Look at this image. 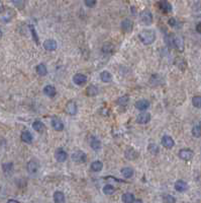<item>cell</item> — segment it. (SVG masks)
<instances>
[{"label":"cell","instance_id":"obj_1","mask_svg":"<svg viewBox=\"0 0 201 203\" xmlns=\"http://www.w3.org/2000/svg\"><path fill=\"white\" fill-rule=\"evenodd\" d=\"M138 38L142 41V44L145 45H151L153 44L156 40V33L152 30H145L140 33Z\"/></svg>","mask_w":201,"mask_h":203},{"label":"cell","instance_id":"obj_2","mask_svg":"<svg viewBox=\"0 0 201 203\" xmlns=\"http://www.w3.org/2000/svg\"><path fill=\"white\" fill-rule=\"evenodd\" d=\"M72 159L77 164H83V163L86 162L87 155L84 151L78 150V151H75L74 154L72 155Z\"/></svg>","mask_w":201,"mask_h":203},{"label":"cell","instance_id":"obj_3","mask_svg":"<svg viewBox=\"0 0 201 203\" xmlns=\"http://www.w3.org/2000/svg\"><path fill=\"white\" fill-rule=\"evenodd\" d=\"M141 20L142 21V24H145L146 25H150L153 22V14L150 10H145L142 11L141 14Z\"/></svg>","mask_w":201,"mask_h":203},{"label":"cell","instance_id":"obj_4","mask_svg":"<svg viewBox=\"0 0 201 203\" xmlns=\"http://www.w3.org/2000/svg\"><path fill=\"white\" fill-rule=\"evenodd\" d=\"M179 158L183 160H190L193 158V151L189 148L181 149L179 151Z\"/></svg>","mask_w":201,"mask_h":203},{"label":"cell","instance_id":"obj_5","mask_svg":"<svg viewBox=\"0 0 201 203\" xmlns=\"http://www.w3.org/2000/svg\"><path fill=\"white\" fill-rule=\"evenodd\" d=\"M174 46L179 52L184 51V40L181 36H174Z\"/></svg>","mask_w":201,"mask_h":203},{"label":"cell","instance_id":"obj_6","mask_svg":"<svg viewBox=\"0 0 201 203\" xmlns=\"http://www.w3.org/2000/svg\"><path fill=\"white\" fill-rule=\"evenodd\" d=\"M55 156H56V159L58 160V162L63 163V162H65L66 159H67L68 155H67V152H66L63 148H58L57 150H56Z\"/></svg>","mask_w":201,"mask_h":203},{"label":"cell","instance_id":"obj_7","mask_svg":"<svg viewBox=\"0 0 201 203\" xmlns=\"http://www.w3.org/2000/svg\"><path fill=\"white\" fill-rule=\"evenodd\" d=\"M150 120H151V115L146 112H142L137 117V122L138 124H146L149 123Z\"/></svg>","mask_w":201,"mask_h":203},{"label":"cell","instance_id":"obj_8","mask_svg":"<svg viewBox=\"0 0 201 203\" xmlns=\"http://www.w3.org/2000/svg\"><path fill=\"white\" fill-rule=\"evenodd\" d=\"M133 21L129 18H125V20H123L121 21V29L123 32L125 33H130L131 30H133Z\"/></svg>","mask_w":201,"mask_h":203},{"label":"cell","instance_id":"obj_9","mask_svg":"<svg viewBox=\"0 0 201 203\" xmlns=\"http://www.w3.org/2000/svg\"><path fill=\"white\" fill-rule=\"evenodd\" d=\"M90 146L93 150L98 151L100 150V148H101V141H100L97 137L91 136L90 137Z\"/></svg>","mask_w":201,"mask_h":203},{"label":"cell","instance_id":"obj_10","mask_svg":"<svg viewBox=\"0 0 201 203\" xmlns=\"http://www.w3.org/2000/svg\"><path fill=\"white\" fill-rule=\"evenodd\" d=\"M159 7L164 13H169L172 11V5L170 4L167 0H161L159 2Z\"/></svg>","mask_w":201,"mask_h":203},{"label":"cell","instance_id":"obj_11","mask_svg":"<svg viewBox=\"0 0 201 203\" xmlns=\"http://www.w3.org/2000/svg\"><path fill=\"white\" fill-rule=\"evenodd\" d=\"M73 81H74V83L77 84V85H83V84L86 83L87 77L84 74L77 73L74 75V77H73Z\"/></svg>","mask_w":201,"mask_h":203},{"label":"cell","instance_id":"obj_12","mask_svg":"<svg viewBox=\"0 0 201 203\" xmlns=\"http://www.w3.org/2000/svg\"><path fill=\"white\" fill-rule=\"evenodd\" d=\"M57 47H58L57 42L53 39H49L44 42V48L46 50H48V51H54V50L57 49Z\"/></svg>","mask_w":201,"mask_h":203},{"label":"cell","instance_id":"obj_13","mask_svg":"<svg viewBox=\"0 0 201 203\" xmlns=\"http://www.w3.org/2000/svg\"><path fill=\"white\" fill-rule=\"evenodd\" d=\"M162 144H163V146L166 147V148H172L174 146V140L171 136L169 135H165L163 136V138H162Z\"/></svg>","mask_w":201,"mask_h":203},{"label":"cell","instance_id":"obj_14","mask_svg":"<svg viewBox=\"0 0 201 203\" xmlns=\"http://www.w3.org/2000/svg\"><path fill=\"white\" fill-rule=\"evenodd\" d=\"M150 107V102L148 99H140L136 103V108L140 111H146V109H149Z\"/></svg>","mask_w":201,"mask_h":203},{"label":"cell","instance_id":"obj_15","mask_svg":"<svg viewBox=\"0 0 201 203\" xmlns=\"http://www.w3.org/2000/svg\"><path fill=\"white\" fill-rule=\"evenodd\" d=\"M77 110L78 109H77V105L75 102H73V101L68 102L67 106H66V112L69 115H76Z\"/></svg>","mask_w":201,"mask_h":203},{"label":"cell","instance_id":"obj_16","mask_svg":"<svg viewBox=\"0 0 201 203\" xmlns=\"http://www.w3.org/2000/svg\"><path fill=\"white\" fill-rule=\"evenodd\" d=\"M175 189L178 192H185L188 189V184L184 182L183 180H179L175 183Z\"/></svg>","mask_w":201,"mask_h":203},{"label":"cell","instance_id":"obj_17","mask_svg":"<svg viewBox=\"0 0 201 203\" xmlns=\"http://www.w3.org/2000/svg\"><path fill=\"white\" fill-rule=\"evenodd\" d=\"M138 151L137 150H134L133 148H127L126 150L125 151V159H129V160H133V159H136L138 158Z\"/></svg>","mask_w":201,"mask_h":203},{"label":"cell","instance_id":"obj_18","mask_svg":"<svg viewBox=\"0 0 201 203\" xmlns=\"http://www.w3.org/2000/svg\"><path fill=\"white\" fill-rule=\"evenodd\" d=\"M26 168H28V172L29 174H36L37 170H38V164L36 160H30V162L28 163V166H26Z\"/></svg>","mask_w":201,"mask_h":203},{"label":"cell","instance_id":"obj_19","mask_svg":"<svg viewBox=\"0 0 201 203\" xmlns=\"http://www.w3.org/2000/svg\"><path fill=\"white\" fill-rule=\"evenodd\" d=\"M52 126H53V128L57 130V131H62V130L64 129V124H63V122H62L59 118H53L52 119Z\"/></svg>","mask_w":201,"mask_h":203},{"label":"cell","instance_id":"obj_20","mask_svg":"<svg viewBox=\"0 0 201 203\" xmlns=\"http://www.w3.org/2000/svg\"><path fill=\"white\" fill-rule=\"evenodd\" d=\"M14 16V12L11 9L9 8H7L6 9V12H4V11L2 10V12H1V18H2V21H5V22H8L11 21V18H12Z\"/></svg>","mask_w":201,"mask_h":203},{"label":"cell","instance_id":"obj_21","mask_svg":"<svg viewBox=\"0 0 201 203\" xmlns=\"http://www.w3.org/2000/svg\"><path fill=\"white\" fill-rule=\"evenodd\" d=\"M21 140L25 143H32L33 140V137L29 131H24L21 133Z\"/></svg>","mask_w":201,"mask_h":203},{"label":"cell","instance_id":"obj_22","mask_svg":"<svg viewBox=\"0 0 201 203\" xmlns=\"http://www.w3.org/2000/svg\"><path fill=\"white\" fill-rule=\"evenodd\" d=\"M56 89L51 84H48V85H46L44 87V94L46 95H49V97H54V95H56Z\"/></svg>","mask_w":201,"mask_h":203},{"label":"cell","instance_id":"obj_23","mask_svg":"<svg viewBox=\"0 0 201 203\" xmlns=\"http://www.w3.org/2000/svg\"><path fill=\"white\" fill-rule=\"evenodd\" d=\"M54 201H55V203H65L64 193L60 192V191L55 192V194H54Z\"/></svg>","mask_w":201,"mask_h":203},{"label":"cell","instance_id":"obj_24","mask_svg":"<svg viewBox=\"0 0 201 203\" xmlns=\"http://www.w3.org/2000/svg\"><path fill=\"white\" fill-rule=\"evenodd\" d=\"M37 74L40 75V76H45V75H47V73H48L47 66H46V65H45L44 63L38 64L37 66Z\"/></svg>","mask_w":201,"mask_h":203},{"label":"cell","instance_id":"obj_25","mask_svg":"<svg viewBox=\"0 0 201 203\" xmlns=\"http://www.w3.org/2000/svg\"><path fill=\"white\" fill-rule=\"evenodd\" d=\"M100 79H101L103 82H110L111 80H112V75H111L110 72L103 71L100 73Z\"/></svg>","mask_w":201,"mask_h":203},{"label":"cell","instance_id":"obj_26","mask_svg":"<svg viewBox=\"0 0 201 203\" xmlns=\"http://www.w3.org/2000/svg\"><path fill=\"white\" fill-rule=\"evenodd\" d=\"M121 174H122V176L125 178L129 179V178H131L133 176V170L131 168H129V167H125V168H123L122 170H121Z\"/></svg>","mask_w":201,"mask_h":203},{"label":"cell","instance_id":"obj_27","mask_svg":"<svg viewBox=\"0 0 201 203\" xmlns=\"http://www.w3.org/2000/svg\"><path fill=\"white\" fill-rule=\"evenodd\" d=\"M98 87L95 85H89L86 90V93L89 97H95L96 95L98 94Z\"/></svg>","mask_w":201,"mask_h":203},{"label":"cell","instance_id":"obj_28","mask_svg":"<svg viewBox=\"0 0 201 203\" xmlns=\"http://www.w3.org/2000/svg\"><path fill=\"white\" fill-rule=\"evenodd\" d=\"M103 168V164L100 160H95L91 164V170L93 172H100Z\"/></svg>","mask_w":201,"mask_h":203},{"label":"cell","instance_id":"obj_29","mask_svg":"<svg viewBox=\"0 0 201 203\" xmlns=\"http://www.w3.org/2000/svg\"><path fill=\"white\" fill-rule=\"evenodd\" d=\"M33 128L36 130V131H37V132H42V131H44V129H45V124L42 123V121L37 120V121L33 122Z\"/></svg>","mask_w":201,"mask_h":203},{"label":"cell","instance_id":"obj_30","mask_svg":"<svg viewBox=\"0 0 201 203\" xmlns=\"http://www.w3.org/2000/svg\"><path fill=\"white\" fill-rule=\"evenodd\" d=\"M151 83H152L153 85H160L161 83H163V78H162L160 75L155 74L151 77Z\"/></svg>","mask_w":201,"mask_h":203},{"label":"cell","instance_id":"obj_31","mask_svg":"<svg viewBox=\"0 0 201 203\" xmlns=\"http://www.w3.org/2000/svg\"><path fill=\"white\" fill-rule=\"evenodd\" d=\"M136 199L133 193H125L122 195V201L125 203H133Z\"/></svg>","mask_w":201,"mask_h":203},{"label":"cell","instance_id":"obj_32","mask_svg":"<svg viewBox=\"0 0 201 203\" xmlns=\"http://www.w3.org/2000/svg\"><path fill=\"white\" fill-rule=\"evenodd\" d=\"M168 22H169V25L174 29H181V28H182V22L178 21L176 18H173V17L170 18Z\"/></svg>","mask_w":201,"mask_h":203},{"label":"cell","instance_id":"obj_33","mask_svg":"<svg viewBox=\"0 0 201 203\" xmlns=\"http://www.w3.org/2000/svg\"><path fill=\"white\" fill-rule=\"evenodd\" d=\"M113 50H114V46L112 44H110V43H105L102 46V52L106 53V54H108V53H111Z\"/></svg>","mask_w":201,"mask_h":203},{"label":"cell","instance_id":"obj_34","mask_svg":"<svg viewBox=\"0 0 201 203\" xmlns=\"http://www.w3.org/2000/svg\"><path fill=\"white\" fill-rule=\"evenodd\" d=\"M192 135L196 137V138H199V137H201V126L199 125H196L193 127L192 129Z\"/></svg>","mask_w":201,"mask_h":203},{"label":"cell","instance_id":"obj_35","mask_svg":"<svg viewBox=\"0 0 201 203\" xmlns=\"http://www.w3.org/2000/svg\"><path fill=\"white\" fill-rule=\"evenodd\" d=\"M11 1H12V3L17 8H24L26 4V2H28V0H11Z\"/></svg>","mask_w":201,"mask_h":203},{"label":"cell","instance_id":"obj_36","mask_svg":"<svg viewBox=\"0 0 201 203\" xmlns=\"http://www.w3.org/2000/svg\"><path fill=\"white\" fill-rule=\"evenodd\" d=\"M129 95H122V97H120L118 99H117V104L119 106H125L127 105V103H129Z\"/></svg>","mask_w":201,"mask_h":203},{"label":"cell","instance_id":"obj_37","mask_svg":"<svg viewBox=\"0 0 201 203\" xmlns=\"http://www.w3.org/2000/svg\"><path fill=\"white\" fill-rule=\"evenodd\" d=\"M148 149L151 154H154V155H157L159 152V146L156 143H150Z\"/></svg>","mask_w":201,"mask_h":203},{"label":"cell","instance_id":"obj_38","mask_svg":"<svg viewBox=\"0 0 201 203\" xmlns=\"http://www.w3.org/2000/svg\"><path fill=\"white\" fill-rule=\"evenodd\" d=\"M103 192L106 195H111L114 193V187L112 185H105L103 188Z\"/></svg>","mask_w":201,"mask_h":203},{"label":"cell","instance_id":"obj_39","mask_svg":"<svg viewBox=\"0 0 201 203\" xmlns=\"http://www.w3.org/2000/svg\"><path fill=\"white\" fill-rule=\"evenodd\" d=\"M192 104H193V106L195 107V108L200 109L201 108V97H199V95H196V97L193 98L192 99Z\"/></svg>","mask_w":201,"mask_h":203},{"label":"cell","instance_id":"obj_40","mask_svg":"<svg viewBox=\"0 0 201 203\" xmlns=\"http://www.w3.org/2000/svg\"><path fill=\"white\" fill-rule=\"evenodd\" d=\"M13 170V164L11 163H8V164H3V171L5 172V174H10L11 172Z\"/></svg>","mask_w":201,"mask_h":203},{"label":"cell","instance_id":"obj_41","mask_svg":"<svg viewBox=\"0 0 201 203\" xmlns=\"http://www.w3.org/2000/svg\"><path fill=\"white\" fill-rule=\"evenodd\" d=\"M175 62H176V65H178V67H179L181 70H185V68H186V61L183 59H177Z\"/></svg>","mask_w":201,"mask_h":203},{"label":"cell","instance_id":"obj_42","mask_svg":"<svg viewBox=\"0 0 201 203\" xmlns=\"http://www.w3.org/2000/svg\"><path fill=\"white\" fill-rule=\"evenodd\" d=\"M164 200L166 203H175L176 202V199L174 198L172 195H166L164 197Z\"/></svg>","mask_w":201,"mask_h":203},{"label":"cell","instance_id":"obj_43","mask_svg":"<svg viewBox=\"0 0 201 203\" xmlns=\"http://www.w3.org/2000/svg\"><path fill=\"white\" fill-rule=\"evenodd\" d=\"M85 4L88 7H94L96 4V0H85Z\"/></svg>","mask_w":201,"mask_h":203},{"label":"cell","instance_id":"obj_44","mask_svg":"<svg viewBox=\"0 0 201 203\" xmlns=\"http://www.w3.org/2000/svg\"><path fill=\"white\" fill-rule=\"evenodd\" d=\"M196 30H197V33H199V34H201V21L199 22L198 25H196Z\"/></svg>","mask_w":201,"mask_h":203},{"label":"cell","instance_id":"obj_45","mask_svg":"<svg viewBox=\"0 0 201 203\" xmlns=\"http://www.w3.org/2000/svg\"><path fill=\"white\" fill-rule=\"evenodd\" d=\"M7 203H19L18 201H16V200H13V199H10V200H8V202Z\"/></svg>","mask_w":201,"mask_h":203},{"label":"cell","instance_id":"obj_46","mask_svg":"<svg viewBox=\"0 0 201 203\" xmlns=\"http://www.w3.org/2000/svg\"><path fill=\"white\" fill-rule=\"evenodd\" d=\"M133 203H142V200H140V199H138V200H134Z\"/></svg>","mask_w":201,"mask_h":203}]
</instances>
